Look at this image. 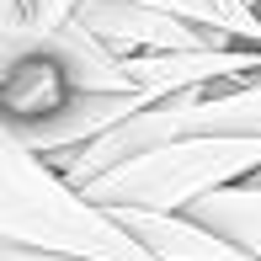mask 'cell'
<instances>
[{
	"label": "cell",
	"instance_id": "obj_7",
	"mask_svg": "<svg viewBox=\"0 0 261 261\" xmlns=\"http://www.w3.org/2000/svg\"><path fill=\"white\" fill-rule=\"evenodd\" d=\"M245 6H251V11H261V0H245Z\"/></svg>",
	"mask_w": 261,
	"mask_h": 261
},
{
	"label": "cell",
	"instance_id": "obj_6",
	"mask_svg": "<svg viewBox=\"0 0 261 261\" xmlns=\"http://www.w3.org/2000/svg\"><path fill=\"white\" fill-rule=\"evenodd\" d=\"M80 6H86V0H27V27H21V32H6L0 48H16V43H32V38H48V32L69 27Z\"/></svg>",
	"mask_w": 261,
	"mask_h": 261
},
{
	"label": "cell",
	"instance_id": "obj_5",
	"mask_svg": "<svg viewBox=\"0 0 261 261\" xmlns=\"http://www.w3.org/2000/svg\"><path fill=\"white\" fill-rule=\"evenodd\" d=\"M192 219H203L213 234H224V240L234 245V251L261 261V176L229 187V192H213L208 203L192 208Z\"/></svg>",
	"mask_w": 261,
	"mask_h": 261
},
{
	"label": "cell",
	"instance_id": "obj_3",
	"mask_svg": "<svg viewBox=\"0 0 261 261\" xmlns=\"http://www.w3.org/2000/svg\"><path fill=\"white\" fill-rule=\"evenodd\" d=\"M75 27H86L96 43H107L117 59H149V54H203V48H240L208 27L176 21L165 11L128 6V0H86L75 11Z\"/></svg>",
	"mask_w": 261,
	"mask_h": 261
},
{
	"label": "cell",
	"instance_id": "obj_1",
	"mask_svg": "<svg viewBox=\"0 0 261 261\" xmlns=\"http://www.w3.org/2000/svg\"><path fill=\"white\" fill-rule=\"evenodd\" d=\"M0 245H32L69 261H155L112 208L91 203L11 134H0Z\"/></svg>",
	"mask_w": 261,
	"mask_h": 261
},
{
	"label": "cell",
	"instance_id": "obj_4",
	"mask_svg": "<svg viewBox=\"0 0 261 261\" xmlns=\"http://www.w3.org/2000/svg\"><path fill=\"white\" fill-rule=\"evenodd\" d=\"M112 213L155 261H251L192 213H144V208H112Z\"/></svg>",
	"mask_w": 261,
	"mask_h": 261
},
{
	"label": "cell",
	"instance_id": "obj_2",
	"mask_svg": "<svg viewBox=\"0 0 261 261\" xmlns=\"http://www.w3.org/2000/svg\"><path fill=\"white\" fill-rule=\"evenodd\" d=\"M261 176V139H224L197 134L176 144L144 149V155L112 165L107 176L86 187L101 208H144V213H192L213 192H229L240 181Z\"/></svg>",
	"mask_w": 261,
	"mask_h": 261
}]
</instances>
